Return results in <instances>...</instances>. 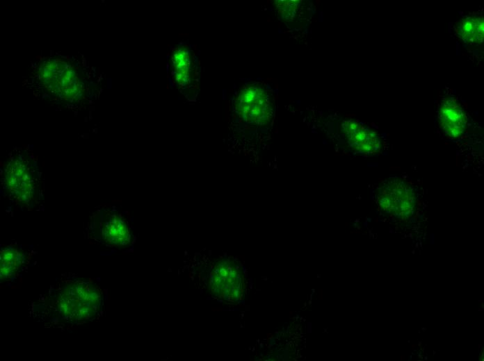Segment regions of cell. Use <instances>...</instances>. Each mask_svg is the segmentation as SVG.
<instances>
[{
	"label": "cell",
	"instance_id": "obj_1",
	"mask_svg": "<svg viewBox=\"0 0 484 361\" xmlns=\"http://www.w3.org/2000/svg\"><path fill=\"white\" fill-rule=\"evenodd\" d=\"M36 77L43 90L56 99L79 103L86 96L87 81L83 72L67 58L44 59L37 67Z\"/></svg>",
	"mask_w": 484,
	"mask_h": 361
},
{
	"label": "cell",
	"instance_id": "obj_2",
	"mask_svg": "<svg viewBox=\"0 0 484 361\" xmlns=\"http://www.w3.org/2000/svg\"><path fill=\"white\" fill-rule=\"evenodd\" d=\"M1 176L3 189L14 202L31 205L38 198L40 177L37 165L26 151H20L10 156Z\"/></svg>",
	"mask_w": 484,
	"mask_h": 361
},
{
	"label": "cell",
	"instance_id": "obj_3",
	"mask_svg": "<svg viewBox=\"0 0 484 361\" xmlns=\"http://www.w3.org/2000/svg\"><path fill=\"white\" fill-rule=\"evenodd\" d=\"M56 302L64 318L73 322L83 321L97 314L102 291L97 285L85 281H68L60 287Z\"/></svg>",
	"mask_w": 484,
	"mask_h": 361
},
{
	"label": "cell",
	"instance_id": "obj_4",
	"mask_svg": "<svg viewBox=\"0 0 484 361\" xmlns=\"http://www.w3.org/2000/svg\"><path fill=\"white\" fill-rule=\"evenodd\" d=\"M243 289V273L237 263L229 259H220L213 263L207 284L212 296L234 302L241 298Z\"/></svg>",
	"mask_w": 484,
	"mask_h": 361
},
{
	"label": "cell",
	"instance_id": "obj_5",
	"mask_svg": "<svg viewBox=\"0 0 484 361\" xmlns=\"http://www.w3.org/2000/svg\"><path fill=\"white\" fill-rule=\"evenodd\" d=\"M381 208L397 218L409 217L414 213L416 196L413 187L400 178L386 180L378 190Z\"/></svg>",
	"mask_w": 484,
	"mask_h": 361
},
{
	"label": "cell",
	"instance_id": "obj_6",
	"mask_svg": "<svg viewBox=\"0 0 484 361\" xmlns=\"http://www.w3.org/2000/svg\"><path fill=\"white\" fill-rule=\"evenodd\" d=\"M235 108L247 122L263 124L272 116V103L268 92L260 86H247L238 94Z\"/></svg>",
	"mask_w": 484,
	"mask_h": 361
},
{
	"label": "cell",
	"instance_id": "obj_7",
	"mask_svg": "<svg viewBox=\"0 0 484 361\" xmlns=\"http://www.w3.org/2000/svg\"><path fill=\"white\" fill-rule=\"evenodd\" d=\"M343 131L350 146L364 153H377L381 146L378 135L354 120L344 121Z\"/></svg>",
	"mask_w": 484,
	"mask_h": 361
},
{
	"label": "cell",
	"instance_id": "obj_8",
	"mask_svg": "<svg viewBox=\"0 0 484 361\" xmlns=\"http://www.w3.org/2000/svg\"><path fill=\"white\" fill-rule=\"evenodd\" d=\"M439 121L444 131L453 138L461 136L467 126L466 114L453 98L442 101L439 108Z\"/></svg>",
	"mask_w": 484,
	"mask_h": 361
},
{
	"label": "cell",
	"instance_id": "obj_9",
	"mask_svg": "<svg viewBox=\"0 0 484 361\" xmlns=\"http://www.w3.org/2000/svg\"><path fill=\"white\" fill-rule=\"evenodd\" d=\"M100 235L110 246H124L130 242L131 233L126 219L116 213H107L102 220Z\"/></svg>",
	"mask_w": 484,
	"mask_h": 361
},
{
	"label": "cell",
	"instance_id": "obj_10",
	"mask_svg": "<svg viewBox=\"0 0 484 361\" xmlns=\"http://www.w3.org/2000/svg\"><path fill=\"white\" fill-rule=\"evenodd\" d=\"M457 30L462 40L469 44L483 42L484 35L483 18L481 15H472L462 18L457 24Z\"/></svg>",
	"mask_w": 484,
	"mask_h": 361
},
{
	"label": "cell",
	"instance_id": "obj_11",
	"mask_svg": "<svg viewBox=\"0 0 484 361\" xmlns=\"http://www.w3.org/2000/svg\"><path fill=\"white\" fill-rule=\"evenodd\" d=\"M23 258L22 253L16 247H4L1 251V278L4 280L14 275L22 265Z\"/></svg>",
	"mask_w": 484,
	"mask_h": 361
},
{
	"label": "cell",
	"instance_id": "obj_12",
	"mask_svg": "<svg viewBox=\"0 0 484 361\" xmlns=\"http://www.w3.org/2000/svg\"><path fill=\"white\" fill-rule=\"evenodd\" d=\"M172 69L176 82L179 85H186L190 79L191 56L188 50L179 48L172 56Z\"/></svg>",
	"mask_w": 484,
	"mask_h": 361
},
{
	"label": "cell",
	"instance_id": "obj_13",
	"mask_svg": "<svg viewBox=\"0 0 484 361\" xmlns=\"http://www.w3.org/2000/svg\"><path fill=\"white\" fill-rule=\"evenodd\" d=\"M276 8L278 13L285 20L296 19L300 11L301 1H275Z\"/></svg>",
	"mask_w": 484,
	"mask_h": 361
},
{
	"label": "cell",
	"instance_id": "obj_14",
	"mask_svg": "<svg viewBox=\"0 0 484 361\" xmlns=\"http://www.w3.org/2000/svg\"><path fill=\"white\" fill-rule=\"evenodd\" d=\"M427 359H428V358H427V356H426V357H425V360H427Z\"/></svg>",
	"mask_w": 484,
	"mask_h": 361
}]
</instances>
